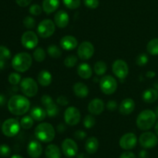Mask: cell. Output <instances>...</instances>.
<instances>
[{"label":"cell","instance_id":"6da1fadb","mask_svg":"<svg viewBox=\"0 0 158 158\" xmlns=\"http://www.w3.org/2000/svg\"><path fill=\"white\" fill-rule=\"evenodd\" d=\"M30 108V102L26 96L15 94L12 96L8 102V108L15 116H23L26 114Z\"/></svg>","mask_w":158,"mask_h":158},{"label":"cell","instance_id":"7a4b0ae2","mask_svg":"<svg viewBox=\"0 0 158 158\" xmlns=\"http://www.w3.org/2000/svg\"><path fill=\"white\" fill-rule=\"evenodd\" d=\"M34 134L38 140L43 143H50L55 138L56 131L50 123L42 122L35 127Z\"/></svg>","mask_w":158,"mask_h":158},{"label":"cell","instance_id":"3957f363","mask_svg":"<svg viewBox=\"0 0 158 158\" xmlns=\"http://www.w3.org/2000/svg\"><path fill=\"white\" fill-rule=\"evenodd\" d=\"M157 120L155 112L151 109H144L139 113L137 118V125L140 130L147 131L152 128Z\"/></svg>","mask_w":158,"mask_h":158},{"label":"cell","instance_id":"277c9868","mask_svg":"<svg viewBox=\"0 0 158 158\" xmlns=\"http://www.w3.org/2000/svg\"><path fill=\"white\" fill-rule=\"evenodd\" d=\"M32 58L27 52H20L15 54L12 60V66L17 72H25L30 68Z\"/></svg>","mask_w":158,"mask_h":158},{"label":"cell","instance_id":"5b68a950","mask_svg":"<svg viewBox=\"0 0 158 158\" xmlns=\"http://www.w3.org/2000/svg\"><path fill=\"white\" fill-rule=\"evenodd\" d=\"M22 92L26 97H34L38 92V85L32 77H25L20 82Z\"/></svg>","mask_w":158,"mask_h":158},{"label":"cell","instance_id":"8992f818","mask_svg":"<svg viewBox=\"0 0 158 158\" xmlns=\"http://www.w3.org/2000/svg\"><path fill=\"white\" fill-rule=\"evenodd\" d=\"M20 127H21L20 122H19L17 119L10 118V119H6L3 122L2 125V131L6 136L13 137L19 133Z\"/></svg>","mask_w":158,"mask_h":158},{"label":"cell","instance_id":"52a82bcc","mask_svg":"<svg viewBox=\"0 0 158 158\" xmlns=\"http://www.w3.org/2000/svg\"><path fill=\"white\" fill-rule=\"evenodd\" d=\"M55 23L51 20L46 19L39 23L37 26L38 35L42 38H49L55 33Z\"/></svg>","mask_w":158,"mask_h":158},{"label":"cell","instance_id":"ba28073f","mask_svg":"<svg viewBox=\"0 0 158 158\" xmlns=\"http://www.w3.org/2000/svg\"><path fill=\"white\" fill-rule=\"evenodd\" d=\"M100 88L105 94H112L117 89V81L113 76L105 75L100 79Z\"/></svg>","mask_w":158,"mask_h":158},{"label":"cell","instance_id":"9c48e42d","mask_svg":"<svg viewBox=\"0 0 158 158\" xmlns=\"http://www.w3.org/2000/svg\"><path fill=\"white\" fill-rule=\"evenodd\" d=\"M112 71L114 75L119 79H125L129 73V68L126 62L121 59H117L114 62L112 65Z\"/></svg>","mask_w":158,"mask_h":158},{"label":"cell","instance_id":"30bf717a","mask_svg":"<svg viewBox=\"0 0 158 158\" xmlns=\"http://www.w3.org/2000/svg\"><path fill=\"white\" fill-rule=\"evenodd\" d=\"M81 114L80 110L74 106H69L65 110L64 120L69 125H76L80 122Z\"/></svg>","mask_w":158,"mask_h":158},{"label":"cell","instance_id":"8fae6325","mask_svg":"<svg viewBox=\"0 0 158 158\" xmlns=\"http://www.w3.org/2000/svg\"><path fill=\"white\" fill-rule=\"evenodd\" d=\"M139 143L143 148L151 149L157 146L158 138L152 132H145L139 137Z\"/></svg>","mask_w":158,"mask_h":158},{"label":"cell","instance_id":"7c38bea8","mask_svg":"<svg viewBox=\"0 0 158 158\" xmlns=\"http://www.w3.org/2000/svg\"><path fill=\"white\" fill-rule=\"evenodd\" d=\"M39 39L36 33L33 31L28 30L23 34L21 38V43L25 48L29 50L34 49L38 44Z\"/></svg>","mask_w":158,"mask_h":158},{"label":"cell","instance_id":"4fadbf2b","mask_svg":"<svg viewBox=\"0 0 158 158\" xmlns=\"http://www.w3.org/2000/svg\"><path fill=\"white\" fill-rule=\"evenodd\" d=\"M62 151L67 157H73L78 153V146L73 139L66 138L63 141L61 145Z\"/></svg>","mask_w":158,"mask_h":158},{"label":"cell","instance_id":"5bb4252c","mask_svg":"<svg viewBox=\"0 0 158 158\" xmlns=\"http://www.w3.org/2000/svg\"><path fill=\"white\" fill-rule=\"evenodd\" d=\"M94 54V46L90 42L83 41L78 46L77 54L81 60H86L90 59Z\"/></svg>","mask_w":158,"mask_h":158},{"label":"cell","instance_id":"9a60e30c","mask_svg":"<svg viewBox=\"0 0 158 158\" xmlns=\"http://www.w3.org/2000/svg\"><path fill=\"white\" fill-rule=\"evenodd\" d=\"M137 143V137L134 133H127L121 136L120 139V147L123 150H130L134 149Z\"/></svg>","mask_w":158,"mask_h":158},{"label":"cell","instance_id":"2e32d148","mask_svg":"<svg viewBox=\"0 0 158 158\" xmlns=\"http://www.w3.org/2000/svg\"><path fill=\"white\" fill-rule=\"evenodd\" d=\"M104 110V102L100 99H94L88 105V111L94 116L101 114Z\"/></svg>","mask_w":158,"mask_h":158},{"label":"cell","instance_id":"e0dca14e","mask_svg":"<svg viewBox=\"0 0 158 158\" xmlns=\"http://www.w3.org/2000/svg\"><path fill=\"white\" fill-rule=\"evenodd\" d=\"M27 153L31 158H39L43 153V147L39 141L32 140L27 147Z\"/></svg>","mask_w":158,"mask_h":158},{"label":"cell","instance_id":"ac0fdd59","mask_svg":"<svg viewBox=\"0 0 158 158\" xmlns=\"http://www.w3.org/2000/svg\"><path fill=\"white\" fill-rule=\"evenodd\" d=\"M60 46L65 50H73L78 46V41L73 36H64L60 40Z\"/></svg>","mask_w":158,"mask_h":158},{"label":"cell","instance_id":"d6986e66","mask_svg":"<svg viewBox=\"0 0 158 158\" xmlns=\"http://www.w3.org/2000/svg\"><path fill=\"white\" fill-rule=\"evenodd\" d=\"M135 108V102L131 98L124 99L120 103L119 111L123 116H127L132 113Z\"/></svg>","mask_w":158,"mask_h":158},{"label":"cell","instance_id":"ffe728a7","mask_svg":"<svg viewBox=\"0 0 158 158\" xmlns=\"http://www.w3.org/2000/svg\"><path fill=\"white\" fill-rule=\"evenodd\" d=\"M69 17L67 12L64 10H60L54 15V23L59 28H65L68 26Z\"/></svg>","mask_w":158,"mask_h":158},{"label":"cell","instance_id":"44dd1931","mask_svg":"<svg viewBox=\"0 0 158 158\" xmlns=\"http://www.w3.org/2000/svg\"><path fill=\"white\" fill-rule=\"evenodd\" d=\"M73 92L80 99H84L89 94V88L83 82H77L73 85Z\"/></svg>","mask_w":158,"mask_h":158},{"label":"cell","instance_id":"7402d4cb","mask_svg":"<svg viewBox=\"0 0 158 158\" xmlns=\"http://www.w3.org/2000/svg\"><path fill=\"white\" fill-rule=\"evenodd\" d=\"M37 80H38V82L40 85L43 87H47L52 83V76L49 71L43 70L39 73Z\"/></svg>","mask_w":158,"mask_h":158},{"label":"cell","instance_id":"603a6c76","mask_svg":"<svg viewBox=\"0 0 158 158\" xmlns=\"http://www.w3.org/2000/svg\"><path fill=\"white\" fill-rule=\"evenodd\" d=\"M77 74L83 79H89L92 77V68L87 63H82L77 68Z\"/></svg>","mask_w":158,"mask_h":158},{"label":"cell","instance_id":"cb8c5ba5","mask_svg":"<svg viewBox=\"0 0 158 158\" xmlns=\"http://www.w3.org/2000/svg\"><path fill=\"white\" fill-rule=\"evenodd\" d=\"M99 148V141L94 136L89 137L85 143V149L87 153L89 154H94L98 150Z\"/></svg>","mask_w":158,"mask_h":158},{"label":"cell","instance_id":"d4e9b609","mask_svg":"<svg viewBox=\"0 0 158 158\" xmlns=\"http://www.w3.org/2000/svg\"><path fill=\"white\" fill-rule=\"evenodd\" d=\"M60 6V0H43V10L46 14L55 12Z\"/></svg>","mask_w":158,"mask_h":158},{"label":"cell","instance_id":"484cf974","mask_svg":"<svg viewBox=\"0 0 158 158\" xmlns=\"http://www.w3.org/2000/svg\"><path fill=\"white\" fill-rule=\"evenodd\" d=\"M142 99L146 103H154L158 99V91L154 88L145 90L142 94Z\"/></svg>","mask_w":158,"mask_h":158},{"label":"cell","instance_id":"4316f807","mask_svg":"<svg viewBox=\"0 0 158 158\" xmlns=\"http://www.w3.org/2000/svg\"><path fill=\"white\" fill-rule=\"evenodd\" d=\"M46 158H61V151L60 147L55 144H49L45 150Z\"/></svg>","mask_w":158,"mask_h":158},{"label":"cell","instance_id":"83f0119b","mask_svg":"<svg viewBox=\"0 0 158 158\" xmlns=\"http://www.w3.org/2000/svg\"><path fill=\"white\" fill-rule=\"evenodd\" d=\"M30 116L34 120L41 122L43 119H45V118L46 117L47 114H46V109H44V108H41L40 106H35L31 109Z\"/></svg>","mask_w":158,"mask_h":158},{"label":"cell","instance_id":"f1b7e54d","mask_svg":"<svg viewBox=\"0 0 158 158\" xmlns=\"http://www.w3.org/2000/svg\"><path fill=\"white\" fill-rule=\"evenodd\" d=\"M147 50L151 55H158V38L152 39L148 42L147 45Z\"/></svg>","mask_w":158,"mask_h":158},{"label":"cell","instance_id":"f546056e","mask_svg":"<svg viewBox=\"0 0 158 158\" xmlns=\"http://www.w3.org/2000/svg\"><path fill=\"white\" fill-rule=\"evenodd\" d=\"M107 71V65L103 60H99L94 64V72L98 76L103 75Z\"/></svg>","mask_w":158,"mask_h":158},{"label":"cell","instance_id":"4dcf8cb0","mask_svg":"<svg viewBox=\"0 0 158 158\" xmlns=\"http://www.w3.org/2000/svg\"><path fill=\"white\" fill-rule=\"evenodd\" d=\"M47 52L49 55L52 58H59L62 55V50L58 46L56 45H50L48 46Z\"/></svg>","mask_w":158,"mask_h":158},{"label":"cell","instance_id":"1f68e13d","mask_svg":"<svg viewBox=\"0 0 158 158\" xmlns=\"http://www.w3.org/2000/svg\"><path fill=\"white\" fill-rule=\"evenodd\" d=\"M34 124V119L31 117V116H23L20 121V125L21 127L24 129H29L32 128Z\"/></svg>","mask_w":158,"mask_h":158},{"label":"cell","instance_id":"d6a6232c","mask_svg":"<svg viewBox=\"0 0 158 158\" xmlns=\"http://www.w3.org/2000/svg\"><path fill=\"white\" fill-rule=\"evenodd\" d=\"M46 114H47V116H49V117H56V116L59 114L60 108H59L58 105L53 102L52 104L49 105V106L46 107Z\"/></svg>","mask_w":158,"mask_h":158},{"label":"cell","instance_id":"836d02e7","mask_svg":"<svg viewBox=\"0 0 158 158\" xmlns=\"http://www.w3.org/2000/svg\"><path fill=\"white\" fill-rule=\"evenodd\" d=\"M46 51L42 47H36L33 52V57L37 62H43L46 58Z\"/></svg>","mask_w":158,"mask_h":158},{"label":"cell","instance_id":"e575fe53","mask_svg":"<svg viewBox=\"0 0 158 158\" xmlns=\"http://www.w3.org/2000/svg\"><path fill=\"white\" fill-rule=\"evenodd\" d=\"M78 61V58L75 55H69L65 58L64 65L68 68H73Z\"/></svg>","mask_w":158,"mask_h":158},{"label":"cell","instance_id":"d590c367","mask_svg":"<svg viewBox=\"0 0 158 158\" xmlns=\"http://www.w3.org/2000/svg\"><path fill=\"white\" fill-rule=\"evenodd\" d=\"M96 123V119L92 115H87L83 119V126L86 129H91L94 126Z\"/></svg>","mask_w":158,"mask_h":158},{"label":"cell","instance_id":"8d00e7d4","mask_svg":"<svg viewBox=\"0 0 158 158\" xmlns=\"http://www.w3.org/2000/svg\"><path fill=\"white\" fill-rule=\"evenodd\" d=\"M21 75H20L19 73L16 72H12L9 75V77H8V80H9V82L12 85H17L19 83L21 82Z\"/></svg>","mask_w":158,"mask_h":158},{"label":"cell","instance_id":"74e56055","mask_svg":"<svg viewBox=\"0 0 158 158\" xmlns=\"http://www.w3.org/2000/svg\"><path fill=\"white\" fill-rule=\"evenodd\" d=\"M63 4L69 9H76L80 7V0H63Z\"/></svg>","mask_w":158,"mask_h":158},{"label":"cell","instance_id":"f35d334b","mask_svg":"<svg viewBox=\"0 0 158 158\" xmlns=\"http://www.w3.org/2000/svg\"><path fill=\"white\" fill-rule=\"evenodd\" d=\"M0 58L5 61L11 58V52L8 47L5 46H0Z\"/></svg>","mask_w":158,"mask_h":158},{"label":"cell","instance_id":"ab89813d","mask_svg":"<svg viewBox=\"0 0 158 158\" xmlns=\"http://www.w3.org/2000/svg\"><path fill=\"white\" fill-rule=\"evenodd\" d=\"M148 60H149L148 56L146 54H144V53H143V54H139L137 57V59H136V64H137L138 66L143 67L148 63Z\"/></svg>","mask_w":158,"mask_h":158},{"label":"cell","instance_id":"60d3db41","mask_svg":"<svg viewBox=\"0 0 158 158\" xmlns=\"http://www.w3.org/2000/svg\"><path fill=\"white\" fill-rule=\"evenodd\" d=\"M23 25L25 27L28 29H32L35 27V21L32 17L31 16H26L23 20Z\"/></svg>","mask_w":158,"mask_h":158},{"label":"cell","instance_id":"b9f144b4","mask_svg":"<svg viewBox=\"0 0 158 158\" xmlns=\"http://www.w3.org/2000/svg\"><path fill=\"white\" fill-rule=\"evenodd\" d=\"M29 10L32 15H39L43 12V7L38 4H33L29 7Z\"/></svg>","mask_w":158,"mask_h":158},{"label":"cell","instance_id":"7bdbcfd3","mask_svg":"<svg viewBox=\"0 0 158 158\" xmlns=\"http://www.w3.org/2000/svg\"><path fill=\"white\" fill-rule=\"evenodd\" d=\"M11 153V149L6 144L0 145V156L2 157H8Z\"/></svg>","mask_w":158,"mask_h":158},{"label":"cell","instance_id":"ee69618b","mask_svg":"<svg viewBox=\"0 0 158 158\" xmlns=\"http://www.w3.org/2000/svg\"><path fill=\"white\" fill-rule=\"evenodd\" d=\"M40 102H41L42 105L45 107L49 106V105L53 103V100H52V97L49 94H44L41 97V99H40Z\"/></svg>","mask_w":158,"mask_h":158},{"label":"cell","instance_id":"f6af8a7d","mask_svg":"<svg viewBox=\"0 0 158 158\" xmlns=\"http://www.w3.org/2000/svg\"><path fill=\"white\" fill-rule=\"evenodd\" d=\"M84 5L89 9H97L99 6V0H83Z\"/></svg>","mask_w":158,"mask_h":158},{"label":"cell","instance_id":"bcb514c9","mask_svg":"<svg viewBox=\"0 0 158 158\" xmlns=\"http://www.w3.org/2000/svg\"><path fill=\"white\" fill-rule=\"evenodd\" d=\"M69 99L64 95H60L56 99V103L58 105H62V106H66V105H67L69 104Z\"/></svg>","mask_w":158,"mask_h":158},{"label":"cell","instance_id":"7dc6e473","mask_svg":"<svg viewBox=\"0 0 158 158\" xmlns=\"http://www.w3.org/2000/svg\"><path fill=\"white\" fill-rule=\"evenodd\" d=\"M106 108L109 111H115L117 108V102L114 100H110L106 104Z\"/></svg>","mask_w":158,"mask_h":158},{"label":"cell","instance_id":"c3c4849f","mask_svg":"<svg viewBox=\"0 0 158 158\" xmlns=\"http://www.w3.org/2000/svg\"><path fill=\"white\" fill-rule=\"evenodd\" d=\"M74 136H75L77 139L82 140V139H84L85 138H86V133H85L83 130H77V131H76L75 133H74Z\"/></svg>","mask_w":158,"mask_h":158},{"label":"cell","instance_id":"681fc988","mask_svg":"<svg viewBox=\"0 0 158 158\" xmlns=\"http://www.w3.org/2000/svg\"><path fill=\"white\" fill-rule=\"evenodd\" d=\"M120 158H137V157H136V155L134 154L133 152L126 151V152H123V153H121V155L120 156Z\"/></svg>","mask_w":158,"mask_h":158},{"label":"cell","instance_id":"f907efd6","mask_svg":"<svg viewBox=\"0 0 158 158\" xmlns=\"http://www.w3.org/2000/svg\"><path fill=\"white\" fill-rule=\"evenodd\" d=\"M15 2L18 6H21V7H26L30 4L32 0H15Z\"/></svg>","mask_w":158,"mask_h":158},{"label":"cell","instance_id":"816d5d0a","mask_svg":"<svg viewBox=\"0 0 158 158\" xmlns=\"http://www.w3.org/2000/svg\"><path fill=\"white\" fill-rule=\"evenodd\" d=\"M139 158H149V153L147 150H142L139 152Z\"/></svg>","mask_w":158,"mask_h":158},{"label":"cell","instance_id":"f5cc1de1","mask_svg":"<svg viewBox=\"0 0 158 158\" xmlns=\"http://www.w3.org/2000/svg\"><path fill=\"white\" fill-rule=\"evenodd\" d=\"M6 99L4 94H0V106H3L6 104Z\"/></svg>","mask_w":158,"mask_h":158},{"label":"cell","instance_id":"db71d44e","mask_svg":"<svg viewBox=\"0 0 158 158\" xmlns=\"http://www.w3.org/2000/svg\"><path fill=\"white\" fill-rule=\"evenodd\" d=\"M65 129H66V127L63 123L59 124L58 126H57V130H58L59 133H63V132L65 131Z\"/></svg>","mask_w":158,"mask_h":158},{"label":"cell","instance_id":"11a10c76","mask_svg":"<svg viewBox=\"0 0 158 158\" xmlns=\"http://www.w3.org/2000/svg\"><path fill=\"white\" fill-rule=\"evenodd\" d=\"M77 156V158H89V155L86 154V153H78Z\"/></svg>","mask_w":158,"mask_h":158},{"label":"cell","instance_id":"9f6ffc18","mask_svg":"<svg viewBox=\"0 0 158 158\" xmlns=\"http://www.w3.org/2000/svg\"><path fill=\"white\" fill-rule=\"evenodd\" d=\"M156 74L154 71H148V72H147V77H149V78H152Z\"/></svg>","mask_w":158,"mask_h":158},{"label":"cell","instance_id":"6f0895ef","mask_svg":"<svg viewBox=\"0 0 158 158\" xmlns=\"http://www.w3.org/2000/svg\"><path fill=\"white\" fill-rule=\"evenodd\" d=\"M5 67H6V61L0 58V70L4 69Z\"/></svg>","mask_w":158,"mask_h":158},{"label":"cell","instance_id":"680465c9","mask_svg":"<svg viewBox=\"0 0 158 158\" xmlns=\"http://www.w3.org/2000/svg\"><path fill=\"white\" fill-rule=\"evenodd\" d=\"M10 158H23V156H20V155L15 154V155H13V156H11Z\"/></svg>","mask_w":158,"mask_h":158},{"label":"cell","instance_id":"91938a15","mask_svg":"<svg viewBox=\"0 0 158 158\" xmlns=\"http://www.w3.org/2000/svg\"><path fill=\"white\" fill-rule=\"evenodd\" d=\"M155 132L156 133H157V135L158 136V122L156 123L155 125Z\"/></svg>","mask_w":158,"mask_h":158},{"label":"cell","instance_id":"94428289","mask_svg":"<svg viewBox=\"0 0 158 158\" xmlns=\"http://www.w3.org/2000/svg\"><path fill=\"white\" fill-rule=\"evenodd\" d=\"M155 112V115H156V116H157V118L158 119V106L157 107V108H156V109H155V112Z\"/></svg>","mask_w":158,"mask_h":158}]
</instances>
